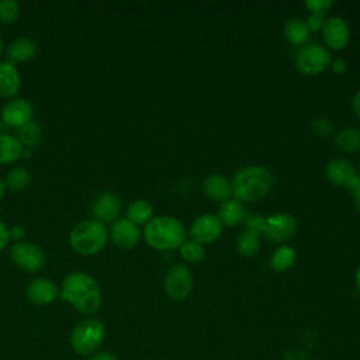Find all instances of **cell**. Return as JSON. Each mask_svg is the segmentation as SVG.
Segmentation results:
<instances>
[{"label":"cell","mask_w":360,"mask_h":360,"mask_svg":"<svg viewBox=\"0 0 360 360\" xmlns=\"http://www.w3.org/2000/svg\"><path fill=\"white\" fill-rule=\"evenodd\" d=\"M59 297L86 316L97 314L103 305V292L98 281L82 270L70 271L63 277Z\"/></svg>","instance_id":"obj_1"},{"label":"cell","mask_w":360,"mask_h":360,"mask_svg":"<svg viewBox=\"0 0 360 360\" xmlns=\"http://www.w3.org/2000/svg\"><path fill=\"white\" fill-rule=\"evenodd\" d=\"M271 172L262 165H248L238 169L232 179V197L242 202H255L264 198L273 188Z\"/></svg>","instance_id":"obj_2"},{"label":"cell","mask_w":360,"mask_h":360,"mask_svg":"<svg viewBox=\"0 0 360 360\" xmlns=\"http://www.w3.org/2000/svg\"><path fill=\"white\" fill-rule=\"evenodd\" d=\"M142 236L155 250H174L186 240V228L172 215H156L143 226Z\"/></svg>","instance_id":"obj_3"},{"label":"cell","mask_w":360,"mask_h":360,"mask_svg":"<svg viewBox=\"0 0 360 360\" xmlns=\"http://www.w3.org/2000/svg\"><path fill=\"white\" fill-rule=\"evenodd\" d=\"M107 240V225L93 218L77 222L69 232L70 248L82 256H94L100 253L105 248Z\"/></svg>","instance_id":"obj_4"},{"label":"cell","mask_w":360,"mask_h":360,"mask_svg":"<svg viewBox=\"0 0 360 360\" xmlns=\"http://www.w3.org/2000/svg\"><path fill=\"white\" fill-rule=\"evenodd\" d=\"M104 339L105 325L97 318L87 316L73 326L69 336V343L76 354L89 357L100 350Z\"/></svg>","instance_id":"obj_5"},{"label":"cell","mask_w":360,"mask_h":360,"mask_svg":"<svg viewBox=\"0 0 360 360\" xmlns=\"http://www.w3.org/2000/svg\"><path fill=\"white\" fill-rule=\"evenodd\" d=\"M330 51L319 44H305L298 48L294 56L295 69L307 76H315L325 72L330 65Z\"/></svg>","instance_id":"obj_6"},{"label":"cell","mask_w":360,"mask_h":360,"mask_svg":"<svg viewBox=\"0 0 360 360\" xmlns=\"http://www.w3.org/2000/svg\"><path fill=\"white\" fill-rule=\"evenodd\" d=\"M10 259L20 270L27 273H37L46 263L45 252L37 243L28 240L14 242L10 248Z\"/></svg>","instance_id":"obj_7"},{"label":"cell","mask_w":360,"mask_h":360,"mask_svg":"<svg viewBox=\"0 0 360 360\" xmlns=\"http://www.w3.org/2000/svg\"><path fill=\"white\" fill-rule=\"evenodd\" d=\"M193 276L186 264H173L165 274L163 288L173 301L186 300L193 291Z\"/></svg>","instance_id":"obj_8"},{"label":"cell","mask_w":360,"mask_h":360,"mask_svg":"<svg viewBox=\"0 0 360 360\" xmlns=\"http://www.w3.org/2000/svg\"><path fill=\"white\" fill-rule=\"evenodd\" d=\"M89 211L93 219H97L103 224H112L120 218L122 211V201L117 193L105 190L93 198Z\"/></svg>","instance_id":"obj_9"},{"label":"cell","mask_w":360,"mask_h":360,"mask_svg":"<svg viewBox=\"0 0 360 360\" xmlns=\"http://www.w3.org/2000/svg\"><path fill=\"white\" fill-rule=\"evenodd\" d=\"M297 232V221L288 212H274L266 217L263 236L274 243H283L292 239Z\"/></svg>","instance_id":"obj_10"},{"label":"cell","mask_w":360,"mask_h":360,"mask_svg":"<svg viewBox=\"0 0 360 360\" xmlns=\"http://www.w3.org/2000/svg\"><path fill=\"white\" fill-rule=\"evenodd\" d=\"M321 34L326 48L332 51L345 49L352 37L347 21L340 15H330L325 18Z\"/></svg>","instance_id":"obj_11"},{"label":"cell","mask_w":360,"mask_h":360,"mask_svg":"<svg viewBox=\"0 0 360 360\" xmlns=\"http://www.w3.org/2000/svg\"><path fill=\"white\" fill-rule=\"evenodd\" d=\"M222 231L224 225L217 217V214L205 212L193 221V224L190 225L188 235L190 239L201 245H207L215 242L222 235Z\"/></svg>","instance_id":"obj_12"},{"label":"cell","mask_w":360,"mask_h":360,"mask_svg":"<svg viewBox=\"0 0 360 360\" xmlns=\"http://www.w3.org/2000/svg\"><path fill=\"white\" fill-rule=\"evenodd\" d=\"M1 120L7 127L18 129L34 120V105L24 97L10 98L1 108Z\"/></svg>","instance_id":"obj_13"},{"label":"cell","mask_w":360,"mask_h":360,"mask_svg":"<svg viewBox=\"0 0 360 360\" xmlns=\"http://www.w3.org/2000/svg\"><path fill=\"white\" fill-rule=\"evenodd\" d=\"M142 238V231L138 225L131 222L128 218H118L108 228V239L124 250L134 249Z\"/></svg>","instance_id":"obj_14"},{"label":"cell","mask_w":360,"mask_h":360,"mask_svg":"<svg viewBox=\"0 0 360 360\" xmlns=\"http://www.w3.org/2000/svg\"><path fill=\"white\" fill-rule=\"evenodd\" d=\"M25 297L31 304L49 305L59 297V287L52 278L35 277L28 281Z\"/></svg>","instance_id":"obj_15"},{"label":"cell","mask_w":360,"mask_h":360,"mask_svg":"<svg viewBox=\"0 0 360 360\" xmlns=\"http://www.w3.org/2000/svg\"><path fill=\"white\" fill-rule=\"evenodd\" d=\"M325 174L332 184L346 188H349L360 176L357 167L350 160L343 158L330 159L325 166Z\"/></svg>","instance_id":"obj_16"},{"label":"cell","mask_w":360,"mask_h":360,"mask_svg":"<svg viewBox=\"0 0 360 360\" xmlns=\"http://www.w3.org/2000/svg\"><path fill=\"white\" fill-rule=\"evenodd\" d=\"M6 56L11 63H24L35 58L38 52L37 42L30 37H17L6 45Z\"/></svg>","instance_id":"obj_17"},{"label":"cell","mask_w":360,"mask_h":360,"mask_svg":"<svg viewBox=\"0 0 360 360\" xmlns=\"http://www.w3.org/2000/svg\"><path fill=\"white\" fill-rule=\"evenodd\" d=\"M202 191L210 200L221 204L232 197L231 179L221 173H211L202 180Z\"/></svg>","instance_id":"obj_18"},{"label":"cell","mask_w":360,"mask_h":360,"mask_svg":"<svg viewBox=\"0 0 360 360\" xmlns=\"http://www.w3.org/2000/svg\"><path fill=\"white\" fill-rule=\"evenodd\" d=\"M21 89V76L17 66L11 62L0 60V97L14 98Z\"/></svg>","instance_id":"obj_19"},{"label":"cell","mask_w":360,"mask_h":360,"mask_svg":"<svg viewBox=\"0 0 360 360\" xmlns=\"http://www.w3.org/2000/svg\"><path fill=\"white\" fill-rule=\"evenodd\" d=\"M246 207L242 201L231 197L219 204L217 217L224 226H236L246 218Z\"/></svg>","instance_id":"obj_20"},{"label":"cell","mask_w":360,"mask_h":360,"mask_svg":"<svg viewBox=\"0 0 360 360\" xmlns=\"http://www.w3.org/2000/svg\"><path fill=\"white\" fill-rule=\"evenodd\" d=\"M309 35H311V31L305 22V20H302L300 17H292L285 21L284 38L287 39L288 44L301 48L305 44H308Z\"/></svg>","instance_id":"obj_21"},{"label":"cell","mask_w":360,"mask_h":360,"mask_svg":"<svg viewBox=\"0 0 360 360\" xmlns=\"http://www.w3.org/2000/svg\"><path fill=\"white\" fill-rule=\"evenodd\" d=\"M24 149L15 135L0 134V165L15 163L24 156Z\"/></svg>","instance_id":"obj_22"},{"label":"cell","mask_w":360,"mask_h":360,"mask_svg":"<svg viewBox=\"0 0 360 360\" xmlns=\"http://www.w3.org/2000/svg\"><path fill=\"white\" fill-rule=\"evenodd\" d=\"M153 205L146 198H136L127 207V217L135 225H146L153 218Z\"/></svg>","instance_id":"obj_23"},{"label":"cell","mask_w":360,"mask_h":360,"mask_svg":"<svg viewBox=\"0 0 360 360\" xmlns=\"http://www.w3.org/2000/svg\"><path fill=\"white\" fill-rule=\"evenodd\" d=\"M297 259V252L290 245H280L276 248L270 256V267L277 271L283 273L292 267Z\"/></svg>","instance_id":"obj_24"},{"label":"cell","mask_w":360,"mask_h":360,"mask_svg":"<svg viewBox=\"0 0 360 360\" xmlns=\"http://www.w3.org/2000/svg\"><path fill=\"white\" fill-rule=\"evenodd\" d=\"M335 145L345 153H354L360 150V128L346 127L336 132Z\"/></svg>","instance_id":"obj_25"},{"label":"cell","mask_w":360,"mask_h":360,"mask_svg":"<svg viewBox=\"0 0 360 360\" xmlns=\"http://www.w3.org/2000/svg\"><path fill=\"white\" fill-rule=\"evenodd\" d=\"M262 235L253 232V231H249V229H245L242 231L239 235H238V239H236V250L240 256L243 257H252L255 256L259 249H260V243H262V239H260Z\"/></svg>","instance_id":"obj_26"},{"label":"cell","mask_w":360,"mask_h":360,"mask_svg":"<svg viewBox=\"0 0 360 360\" xmlns=\"http://www.w3.org/2000/svg\"><path fill=\"white\" fill-rule=\"evenodd\" d=\"M6 187L14 193L25 190L31 183V172L25 166L11 167L4 179Z\"/></svg>","instance_id":"obj_27"},{"label":"cell","mask_w":360,"mask_h":360,"mask_svg":"<svg viewBox=\"0 0 360 360\" xmlns=\"http://www.w3.org/2000/svg\"><path fill=\"white\" fill-rule=\"evenodd\" d=\"M15 136L18 138V141L22 143L24 148L31 149L39 143V141L42 138V128H41L39 122L32 120L31 122L18 128Z\"/></svg>","instance_id":"obj_28"},{"label":"cell","mask_w":360,"mask_h":360,"mask_svg":"<svg viewBox=\"0 0 360 360\" xmlns=\"http://www.w3.org/2000/svg\"><path fill=\"white\" fill-rule=\"evenodd\" d=\"M180 256L184 262L187 263H198L204 259L205 256V249L204 245L193 240V239H186L180 248H179Z\"/></svg>","instance_id":"obj_29"},{"label":"cell","mask_w":360,"mask_h":360,"mask_svg":"<svg viewBox=\"0 0 360 360\" xmlns=\"http://www.w3.org/2000/svg\"><path fill=\"white\" fill-rule=\"evenodd\" d=\"M21 14V6L17 0H0V22L13 24Z\"/></svg>","instance_id":"obj_30"},{"label":"cell","mask_w":360,"mask_h":360,"mask_svg":"<svg viewBox=\"0 0 360 360\" xmlns=\"http://www.w3.org/2000/svg\"><path fill=\"white\" fill-rule=\"evenodd\" d=\"M311 129L318 136H329L332 134V131H333V124L326 117H316L311 122Z\"/></svg>","instance_id":"obj_31"},{"label":"cell","mask_w":360,"mask_h":360,"mask_svg":"<svg viewBox=\"0 0 360 360\" xmlns=\"http://www.w3.org/2000/svg\"><path fill=\"white\" fill-rule=\"evenodd\" d=\"M243 222H245V229H249V231H253V232L262 235L263 229H264L266 217H263L260 214H250V215H246Z\"/></svg>","instance_id":"obj_32"},{"label":"cell","mask_w":360,"mask_h":360,"mask_svg":"<svg viewBox=\"0 0 360 360\" xmlns=\"http://www.w3.org/2000/svg\"><path fill=\"white\" fill-rule=\"evenodd\" d=\"M304 4L309 10V13L323 15L333 6V1L332 0H305Z\"/></svg>","instance_id":"obj_33"},{"label":"cell","mask_w":360,"mask_h":360,"mask_svg":"<svg viewBox=\"0 0 360 360\" xmlns=\"http://www.w3.org/2000/svg\"><path fill=\"white\" fill-rule=\"evenodd\" d=\"M308 28L311 32H318L322 30L323 27V22H325V17L322 14H314V13H309V15L307 17L305 20Z\"/></svg>","instance_id":"obj_34"},{"label":"cell","mask_w":360,"mask_h":360,"mask_svg":"<svg viewBox=\"0 0 360 360\" xmlns=\"http://www.w3.org/2000/svg\"><path fill=\"white\" fill-rule=\"evenodd\" d=\"M353 198V205L357 212H360V176L354 180V183L347 188Z\"/></svg>","instance_id":"obj_35"},{"label":"cell","mask_w":360,"mask_h":360,"mask_svg":"<svg viewBox=\"0 0 360 360\" xmlns=\"http://www.w3.org/2000/svg\"><path fill=\"white\" fill-rule=\"evenodd\" d=\"M329 68H332V70H333L336 75H343V73L347 72L349 65H347L346 59H343V58H340V56H336V58H332Z\"/></svg>","instance_id":"obj_36"},{"label":"cell","mask_w":360,"mask_h":360,"mask_svg":"<svg viewBox=\"0 0 360 360\" xmlns=\"http://www.w3.org/2000/svg\"><path fill=\"white\" fill-rule=\"evenodd\" d=\"M10 231H8V226L0 219V252L4 250L8 245H10Z\"/></svg>","instance_id":"obj_37"},{"label":"cell","mask_w":360,"mask_h":360,"mask_svg":"<svg viewBox=\"0 0 360 360\" xmlns=\"http://www.w3.org/2000/svg\"><path fill=\"white\" fill-rule=\"evenodd\" d=\"M87 360H120L117 357V354H114L112 352H108V350H97L96 353L90 354L87 357Z\"/></svg>","instance_id":"obj_38"},{"label":"cell","mask_w":360,"mask_h":360,"mask_svg":"<svg viewBox=\"0 0 360 360\" xmlns=\"http://www.w3.org/2000/svg\"><path fill=\"white\" fill-rule=\"evenodd\" d=\"M10 231V238L14 239L15 242H20V240H24V235H25V229L21 226V225H13L11 228H8Z\"/></svg>","instance_id":"obj_39"},{"label":"cell","mask_w":360,"mask_h":360,"mask_svg":"<svg viewBox=\"0 0 360 360\" xmlns=\"http://www.w3.org/2000/svg\"><path fill=\"white\" fill-rule=\"evenodd\" d=\"M352 110L357 118H360V87L356 90V93L352 96Z\"/></svg>","instance_id":"obj_40"},{"label":"cell","mask_w":360,"mask_h":360,"mask_svg":"<svg viewBox=\"0 0 360 360\" xmlns=\"http://www.w3.org/2000/svg\"><path fill=\"white\" fill-rule=\"evenodd\" d=\"M6 190H7L6 183H4L3 179H0V201L3 200V197H4V194H6Z\"/></svg>","instance_id":"obj_41"},{"label":"cell","mask_w":360,"mask_h":360,"mask_svg":"<svg viewBox=\"0 0 360 360\" xmlns=\"http://www.w3.org/2000/svg\"><path fill=\"white\" fill-rule=\"evenodd\" d=\"M354 281H356V285H357V288H359V291H360V264L357 266V269H356V273H354Z\"/></svg>","instance_id":"obj_42"},{"label":"cell","mask_w":360,"mask_h":360,"mask_svg":"<svg viewBox=\"0 0 360 360\" xmlns=\"http://www.w3.org/2000/svg\"><path fill=\"white\" fill-rule=\"evenodd\" d=\"M3 49H4V42H3V38H1V35H0V55H1Z\"/></svg>","instance_id":"obj_43"},{"label":"cell","mask_w":360,"mask_h":360,"mask_svg":"<svg viewBox=\"0 0 360 360\" xmlns=\"http://www.w3.org/2000/svg\"><path fill=\"white\" fill-rule=\"evenodd\" d=\"M359 170H360V159H359Z\"/></svg>","instance_id":"obj_44"}]
</instances>
